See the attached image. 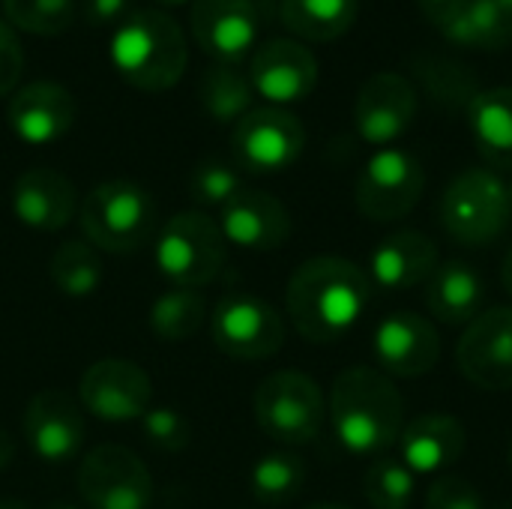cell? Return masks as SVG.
I'll return each mask as SVG.
<instances>
[{"mask_svg":"<svg viewBox=\"0 0 512 509\" xmlns=\"http://www.w3.org/2000/svg\"><path fill=\"white\" fill-rule=\"evenodd\" d=\"M327 417L348 453L378 459L402 438L405 399L381 369L351 366L333 381Z\"/></svg>","mask_w":512,"mask_h":509,"instance_id":"2","label":"cell"},{"mask_svg":"<svg viewBox=\"0 0 512 509\" xmlns=\"http://www.w3.org/2000/svg\"><path fill=\"white\" fill-rule=\"evenodd\" d=\"M21 429L36 459L48 465L69 462L81 450V441H84L81 405L63 390H42L27 402Z\"/></svg>","mask_w":512,"mask_h":509,"instance_id":"18","label":"cell"},{"mask_svg":"<svg viewBox=\"0 0 512 509\" xmlns=\"http://www.w3.org/2000/svg\"><path fill=\"white\" fill-rule=\"evenodd\" d=\"M396 447L414 477H441L465 456L468 432L450 414H423L402 429Z\"/></svg>","mask_w":512,"mask_h":509,"instance_id":"22","label":"cell"},{"mask_svg":"<svg viewBox=\"0 0 512 509\" xmlns=\"http://www.w3.org/2000/svg\"><path fill=\"white\" fill-rule=\"evenodd\" d=\"M501 3H504V6H507V9L512 12V0H501Z\"/></svg>","mask_w":512,"mask_h":509,"instance_id":"48","label":"cell"},{"mask_svg":"<svg viewBox=\"0 0 512 509\" xmlns=\"http://www.w3.org/2000/svg\"><path fill=\"white\" fill-rule=\"evenodd\" d=\"M240 189H243V180H240L237 168L225 165V162H216V159H207V162L195 165V171L189 177V192L204 207H219L222 210Z\"/></svg>","mask_w":512,"mask_h":509,"instance_id":"35","label":"cell"},{"mask_svg":"<svg viewBox=\"0 0 512 509\" xmlns=\"http://www.w3.org/2000/svg\"><path fill=\"white\" fill-rule=\"evenodd\" d=\"M249 81L270 105H294L318 84V60L297 39H270L252 51Z\"/></svg>","mask_w":512,"mask_h":509,"instance_id":"17","label":"cell"},{"mask_svg":"<svg viewBox=\"0 0 512 509\" xmlns=\"http://www.w3.org/2000/svg\"><path fill=\"white\" fill-rule=\"evenodd\" d=\"M129 12V0H84V18L90 24H120Z\"/></svg>","mask_w":512,"mask_h":509,"instance_id":"39","label":"cell"},{"mask_svg":"<svg viewBox=\"0 0 512 509\" xmlns=\"http://www.w3.org/2000/svg\"><path fill=\"white\" fill-rule=\"evenodd\" d=\"M360 0H279L282 24L309 42H333L357 21Z\"/></svg>","mask_w":512,"mask_h":509,"instance_id":"27","label":"cell"},{"mask_svg":"<svg viewBox=\"0 0 512 509\" xmlns=\"http://www.w3.org/2000/svg\"><path fill=\"white\" fill-rule=\"evenodd\" d=\"M54 509H75V507H69V504H57Z\"/></svg>","mask_w":512,"mask_h":509,"instance_id":"47","label":"cell"},{"mask_svg":"<svg viewBox=\"0 0 512 509\" xmlns=\"http://www.w3.org/2000/svg\"><path fill=\"white\" fill-rule=\"evenodd\" d=\"M159 6H183V3H192V0H153Z\"/></svg>","mask_w":512,"mask_h":509,"instance_id":"44","label":"cell"},{"mask_svg":"<svg viewBox=\"0 0 512 509\" xmlns=\"http://www.w3.org/2000/svg\"><path fill=\"white\" fill-rule=\"evenodd\" d=\"M510 471H512V441H510Z\"/></svg>","mask_w":512,"mask_h":509,"instance_id":"49","label":"cell"},{"mask_svg":"<svg viewBox=\"0 0 512 509\" xmlns=\"http://www.w3.org/2000/svg\"><path fill=\"white\" fill-rule=\"evenodd\" d=\"M0 509H30L24 501H15V498H0Z\"/></svg>","mask_w":512,"mask_h":509,"instance_id":"43","label":"cell"},{"mask_svg":"<svg viewBox=\"0 0 512 509\" xmlns=\"http://www.w3.org/2000/svg\"><path fill=\"white\" fill-rule=\"evenodd\" d=\"M306 509H351V507H345V504H312V507H306Z\"/></svg>","mask_w":512,"mask_h":509,"instance_id":"45","label":"cell"},{"mask_svg":"<svg viewBox=\"0 0 512 509\" xmlns=\"http://www.w3.org/2000/svg\"><path fill=\"white\" fill-rule=\"evenodd\" d=\"M219 228L225 243L252 252H273L282 249L291 237V213L276 195L243 186L222 207Z\"/></svg>","mask_w":512,"mask_h":509,"instance_id":"20","label":"cell"},{"mask_svg":"<svg viewBox=\"0 0 512 509\" xmlns=\"http://www.w3.org/2000/svg\"><path fill=\"white\" fill-rule=\"evenodd\" d=\"M465 114L480 156L498 171H512V87L480 90Z\"/></svg>","mask_w":512,"mask_h":509,"instance_id":"25","label":"cell"},{"mask_svg":"<svg viewBox=\"0 0 512 509\" xmlns=\"http://www.w3.org/2000/svg\"><path fill=\"white\" fill-rule=\"evenodd\" d=\"M207 318V303L201 291L171 288L150 309V330L162 342H186L192 339Z\"/></svg>","mask_w":512,"mask_h":509,"instance_id":"31","label":"cell"},{"mask_svg":"<svg viewBox=\"0 0 512 509\" xmlns=\"http://www.w3.org/2000/svg\"><path fill=\"white\" fill-rule=\"evenodd\" d=\"M438 243L423 231H396L384 237L369 255V282L384 291H411L423 285L438 261Z\"/></svg>","mask_w":512,"mask_h":509,"instance_id":"23","label":"cell"},{"mask_svg":"<svg viewBox=\"0 0 512 509\" xmlns=\"http://www.w3.org/2000/svg\"><path fill=\"white\" fill-rule=\"evenodd\" d=\"M48 276L54 288L66 297H90L102 285V258L90 240H63L48 261Z\"/></svg>","mask_w":512,"mask_h":509,"instance_id":"29","label":"cell"},{"mask_svg":"<svg viewBox=\"0 0 512 509\" xmlns=\"http://www.w3.org/2000/svg\"><path fill=\"white\" fill-rule=\"evenodd\" d=\"M501 285H504V291L512 297V246L507 249L504 264H501Z\"/></svg>","mask_w":512,"mask_h":509,"instance_id":"42","label":"cell"},{"mask_svg":"<svg viewBox=\"0 0 512 509\" xmlns=\"http://www.w3.org/2000/svg\"><path fill=\"white\" fill-rule=\"evenodd\" d=\"M81 231L99 252H135L156 228L153 195L132 180H105L81 201Z\"/></svg>","mask_w":512,"mask_h":509,"instance_id":"5","label":"cell"},{"mask_svg":"<svg viewBox=\"0 0 512 509\" xmlns=\"http://www.w3.org/2000/svg\"><path fill=\"white\" fill-rule=\"evenodd\" d=\"M78 492L90 509H147L153 480L129 447L102 444L81 459Z\"/></svg>","mask_w":512,"mask_h":509,"instance_id":"11","label":"cell"},{"mask_svg":"<svg viewBox=\"0 0 512 509\" xmlns=\"http://www.w3.org/2000/svg\"><path fill=\"white\" fill-rule=\"evenodd\" d=\"M420 108V96L411 78L399 72H378L363 81L354 105V123L363 141L387 147L402 138Z\"/></svg>","mask_w":512,"mask_h":509,"instance_id":"16","label":"cell"},{"mask_svg":"<svg viewBox=\"0 0 512 509\" xmlns=\"http://www.w3.org/2000/svg\"><path fill=\"white\" fill-rule=\"evenodd\" d=\"M75 210V183L57 168H30L12 186V213L33 231H63Z\"/></svg>","mask_w":512,"mask_h":509,"instance_id":"21","label":"cell"},{"mask_svg":"<svg viewBox=\"0 0 512 509\" xmlns=\"http://www.w3.org/2000/svg\"><path fill=\"white\" fill-rule=\"evenodd\" d=\"M141 429L159 453H183L192 444V426L177 408H150L141 417Z\"/></svg>","mask_w":512,"mask_h":509,"instance_id":"36","label":"cell"},{"mask_svg":"<svg viewBox=\"0 0 512 509\" xmlns=\"http://www.w3.org/2000/svg\"><path fill=\"white\" fill-rule=\"evenodd\" d=\"M108 57L126 84L144 93H162L183 78L189 42L168 12L138 9L114 27Z\"/></svg>","mask_w":512,"mask_h":509,"instance_id":"3","label":"cell"},{"mask_svg":"<svg viewBox=\"0 0 512 509\" xmlns=\"http://www.w3.org/2000/svg\"><path fill=\"white\" fill-rule=\"evenodd\" d=\"M423 84H426V90L432 93L435 102L450 105V108L453 105H462L465 111L474 102V96L480 93L474 75L465 72L456 60H432V63H423Z\"/></svg>","mask_w":512,"mask_h":509,"instance_id":"34","label":"cell"},{"mask_svg":"<svg viewBox=\"0 0 512 509\" xmlns=\"http://www.w3.org/2000/svg\"><path fill=\"white\" fill-rule=\"evenodd\" d=\"M306 486V462L294 453H270L258 459L249 474L252 498L264 507H282L294 501Z\"/></svg>","mask_w":512,"mask_h":509,"instance_id":"30","label":"cell"},{"mask_svg":"<svg viewBox=\"0 0 512 509\" xmlns=\"http://www.w3.org/2000/svg\"><path fill=\"white\" fill-rule=\"evenodd\" d=\"M24 72V48L9 21L0 18V96H9Z\"/></svg>","mask_w":512,"mask_h":509,"instance_id":"38","label":"cell"},{"mask_svg":"<svg viewBox=\"0 0 512 509\" xmlns=\"http://www.w3.org/2000/svg\"><path fill=\"white\" fill-rule=\"evenodd\" d=\"M441 33L462 48L504 51L512 45V12L501 0H468Z\"/></svg>","mask_w":512,"mask_h":509,"instance_id":"26","label":"cell"},{"mask_svg":"<svg viewBox=\"0 0 512 509\" xmlns=\"http://www.w3.org/2000/svg\"><path fill=\"white\" fill-rule=\"evenodd\" d=\"M372 303L369 273L336 255L303 261L285 291L288 318L315 345H330L354 333Z\"/></svg>","mask_w":512,"mask_h":509,"instance_id":"1","label":"cell"},{"mask_svg":"<svg viewBox=\"0 0 512 509\" xmlns=\"http://www.w3.org/2000/svg\"><path fill=\"white\" fill-rule=\"evenodd\" d=\"M510 198H512V186H510Z\"/></svg>","mask_w":512,"mask_h":509,"instance_id":"50","label":"cell"},{"mask_svg":"<svg viewBox=\"0 0 512 509\" xmlns=\"http://www.w3.org/2000/svg\"><path fill=\"white\" fill-rule=\"evenodd\" d=\"M441 228L462 246L480 249L495 243L512 219L510 186L498 171L468 168L450 180L441 195Z\"/></svg>","mask_w":512,"mask_h":509,"instance_id":"4","label":"cell"},{"mask_svg":"<svg viewBox=\"0 0 512 509\" xmlns=\"http://www.w3.org/2000/svg\"><path fill=\"white\" fill-rule=\"evenodd\" d=\"M258 429L288 447L312 444L327 420V402L315 378L285 369L264 378L255 390Z\"/></svg>","mask_w":512,"mask_h":509,"instance_id":"6","label":"cell"},{"mask_svg":"<svg viewBox=\"0 0 512 509\" xmlns=\"http://www.w3.org/2000/svg\"><path fill=\"white\" fill-rule=\"evenodd\" d=\"M213 345L234 360H267L285 345V321L267 300L249 291H228L210 315Z\"/></svg>","mask_w":512,"mask_h":509,"instance_id":"8","label":"cell"},{"mask_svg":"<svg viewBox=\"0 0 512 509\" xmlns=\"http://www.w3.org/2000/svg\"><path fill=\"white\" fill-rule=\"evenodd\" d=\"M81 408L105 423H129L141 420L150 411L153 384L150 375L123 357H105L87 366L78 381Z\"/></svg>","mask_w":512,"mask_h":509,"instance_id":"12","label":"cell"},{"mask_svg":"<svg viewBox=\"0 0 512 509\" xmlns=\"http://www.w3.org/2000/svg\"><path fill=\"white\" fill-rule=\"evenodd\" d=\"M12 459H15V441H12V435L0 426V471H6V468L12 465Z\"/></svg>","mask_w":512,"mask_h":509,"instance_id":"41","label":"cell"},{"mask_svg":"<svg viewBox=\"0 0 512 509\" xmlns=\"http://www.w3.org/2000/svg\"><path fill=\"white\" fill-rule=\"evenodd\" d=\"M273 3H276V0H255V6H258V9H261V6H273Z\"/></svg>","mask_w":512,"mask_h":509,"instance_id":"46","label":"cell"},{"mask_svg":"<svg viewBox=\"0 0 512 509\" xmlns=\"http://www.w3.org/2000/svg\"><path fill=\"white\" fill-rule=\"evenodd\" d=\"M9 24L33 36H60L75 21V0H3Z\"/></svg>","mask_w":512,"mask_h":509,"instance_id":"33","label":"cell"},{"mask_svg":"<svg viewBox=\"0 0 512 509\" xmlns=\"http://www.w3.org/2000/svg\"><path fill=\"white\" fill-rule=\"evenodd\" d=\"M195 45L213 63H243L261 33V9L255 0H192L189 15Z\"/></svg>","mask_w":512,"mask_h":509,"instance_id":"14","label":"cell"},{"mask_svg":"<svg viewBox=\"0 0 512 509\" xmlns=\"http://www.w3.org/2000/svg\"><path fill=\"white\" fill-rule=\"evenodd\" d=\"M156 267L174 288H207L225 267V237L216 219L201 210H183L156 240Z\"/></svg>","mask_w":512,"mask_h":509,"instance_id":"7","label":"cell"},{"mask_svg":"<svg viewBox=\"0 0 512 509\" xmlns=\"http://www.w3.org/2000/svg\"><path fill=\"white\" fill-rule=\"evenodd\" d=\"M426 189V171L420 159L399 147L378 150L354 189L357 207L372 222H396L405 219L423 198Z\"/></svg>","mask_w":512,"mask_h":509,"instance_id":"10","label":"cell"},{"mask_svg":"<svg viewBox=\"0 0 512 509\" xmlns=\"http://www.w3.org/2000/svg\"><path fill=\"white\" fill-rule=\"evenodd\" d=\"M363 495L372 509H408L417 495V477L402 459L378 456L363 480Z\"/></svg>","mask_w":512,"mask_h":509,"instance_id":"32","label":"cell"},{"mask_svg":"<svg viewBox=\"0 0 512 509\" xmlns=\"http://www.w3.org/2000/svg\"><path fill=\"white\" fill-rule=\"evenodd\" d=\"M198 99L216 123H237L252 111L255 87L240 66L213 63L198 84Z\"/></svg>","mask_w":512,"mask_h":509,"instance_id":"28","label":"cell"},{"mask_svg":"<svg viewBox=\"0 0 512 509\" xmlns=\"http://www.w3.org/2000/svg\"><path fill=\"white\" fill-rule=\"evenodd\" d=\"M306 147V129L297 114L279 105L252 108L234 123L231 150L243 171L279 174L291 168Z\"/></svg>","mask_w":512,"mask_h":509,"instance_id":"9","label":"cell"},{"mask_svg":"<svg viewBox=\"0 0 512 509\" xmlns=\"http://www.w3.org/2000/svg\"><path fill=\"white\" fill-rule=\"evenodd\" d=\"M420 3V12L426 15V21H432L438 30H444L468 0H417Z\"/></svg>","mask_w":512,"mask_h":509,"instance_id":"40","label":"cell"},{"mask_svg":"<svg viewBox=\"0 0 512 509\" xmlns=\"http://www.w3.org/2000/svg\"><path fill=\"white\" fill-rule=\"evenodd\" d=\"M456 366L480 390H512V306H492L465 327Z\"/></svg>","mask_w":512,"mask_h":509,"instance_id":"13","label":"cell"},{"mask_svg":"<svg viewBox=\"0 0 512 509\" xmlns=\"http://www.w3.org/2000/svg\"><path fill=\"white\" fill-rule=\"evenodd\" d=\"M426 509H486V504L468 480L441 474L426 492Z\"/></svg>","mask_w":512,"mask_h":509,"instance_id":"37","label":"cell"},{"mask_svg":"<svg viewBox=\"0 0 512 509\" xmlns=\"http://www.w3.org/2000/svg\"><path fill=\"white\" fill-rule=\"evenodd\" d=\"M78 117L75 96L57 81H30L15 90L6 108L9 129L30 147H45L72 132Z\"/></svg>","mask_w":512,"mask_h":509,"instance_id":"19","label":"cell"},{"mask_svg":"<svg viewBox=\"0 0 512 509\" xmlns=\"http://www.w3.org/2000/svg\"><path fill=\"white\" fill-rule=\"evenodd\" d=\"M483 300V276L465 261H444L426 279V306L447 327H468L483 312Z\"/></svg>","mask_w":512,"mask_h":509,"instance_id":"24","label":"cell"},{"mask_svg":"<svg viewBox=\"0 0 512 509\" xmlns=\"http://www.w3.org/2000/svg\"><path fill=\"white\" fill-rule=\"evenodd\" d=\"M372 357L390 378H423L441 360V333L417 312H390L372 333Z\"/></svg>","mask_w":512,"mask_h":509,"instance_id":"15","label":"cell"}]
</instances>
